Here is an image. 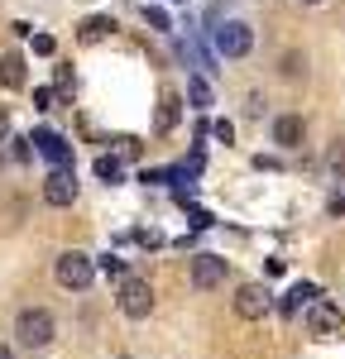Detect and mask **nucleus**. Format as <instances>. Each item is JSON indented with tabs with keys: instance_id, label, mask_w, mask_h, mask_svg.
<instances>
[{
	"instance_id": "nucleus-11",
	"label": "nucleus",
	"mask_w": 345,
	"mask_h": 359,
	"mask_svg": "<svg viewBox=\"0 0 345 359\" xmlns=\"http://www.w3.org/2000/svg\"><path fill=\"white\" fill-rule=\"evenodd\" d=\"M0 86H25V57L0 53Z\"/></svg>"
},
{
	"instance_id": "nucleus-21",
	"label": "nucleus",
	"mask_w": 345,
	"mask_h": 359,
	"mask_svg": "<svg viewBox=\"0 0 345 359\" xmlns=\"http://www.w3.org/2000/svg\"><path fill=\"white\" fill-rule=\"evenodd\" d=\"M34 106H39V111H48V106H53V91H48V86H39V91H34Z\"/></svg>"
},
{
	"instance_id": "nucleus-9",
	"label": "nucleus",
	"mask_w": 345,
	"mask_h": 359,
	"mask_svg": "<svg viewBox=\"0 0 345 359\" xmlns=\"http://www.w3.org/2000/svg\"><path fill=\"white\" fill-rule=\"evenodd\" d=\"M269 311V287H259V283H245L240 292H235V316H245V321H259Z\"/></svg>"
},
{
	"instance_id": "nucleus-19",
	"label": "nucleus",
	"mask_w": 345,
	"mask_h": 359,
	"mask_svg": "<svg viewBox=\"0 0 345 359\" xmlns=\"http://www.w3.org/2000/svg\"><path fill=\"white\" fill-rule=\"evenodd\" d=\"M101 273H106V278H120V283H125V264H120V259H101Z\"/></svg>"
},
{
	"instance_id": "nucleus-20",
	"label": "nucleus",
	"mask_w": 345,
	"mask_h": 359,
	"mask_svg": "<svg viewBox=\"0 0 345 359\" xmlns=\"http://www.w3.org/2000/svg\"><path fill=\"white\" fill-rule=\"evenodd\" d=\"M211 135L221 139V144H230V139H235V125H230V120H216V125H211Z\"/></svg>"
},
{
	"instance_id": "nucleus-23",
	"label": "nucleus",
	"mask_w": 345,
	"mask_h": 359,
	"mask_svg": "<svg viewBox=\"0 0 345 359\" xmlns=\"http://www.w3.org/2000/svg\"><path fill=\"white\" fill-rule=\"evenodd\" d=\"M10 135V111H5V106H0V139Z\"/></svg>"
},
{
	"instance_id": "nucleus-2",
	"label": "nucleus",
	"mask_w": 345,
	"mask_h": 359,
	"mask_svg": "<svg viewBox=\"0 0 345 359\" xmlns=\"http://www.w3.org/2000/svg\"><path fill=\"white\" fill-rule=\"evenodd\" d=\"M15 335H20V345H29V350H48L53 345V316L43 306H25L15 316Z\"/></svg>"
},
{
	"instance_id": "nucleus-16",
	"label": "nucleus",
	"mask_w": 345,
	"mask_h": 359,
	"mask_svg": "<svg viewBox=\"0 0 345 359\" xmlns=\"http://www.w3.org/2000/svg\"><path fill=\"white\" fill-rule=\"evenodd\" d=\"M96 177H101V182H120V158L101 154V158H96Z\"/></svg>"
},
{
	"instance_id": "nucleus-18",
	"label": "nucleus",
	"mask_w": 345,
	"mask_h": 359,
	"mask_svg": "<svg viewBox=\"0 0 345 359\" xmlns=\"http://www.w3.org/2000/svg\"><path fill=\"white\" fill-rule=\"evenodd\" d=\"M144 20L154 29H168V10H158V5H144Z\"/></svg>"
},
{
	"instance_id": "nucleus-26",
	"label": "nucleus",
	"mask_w": 345,
	"mask_h": 359,
	"mask_svg": "<svg viewBox=\"0 0 345 359\" xmlns=\"http://www.w3.org/2000/svg\"><path fill=\"white\" fill-rule=\"evenodd\" d=\"M302 5H321V0H302Z\"/></svg>"
},
{
	"instance_id": "nucleus-22",
	"label": "nucleus",
	"mask_w": 345,
	"mask_h": 359,
	"mask_svg": "<svg viewBox=\"0 0 345 359\" xmlns=\"http://www.w3.org/2000/svg\"><path fill=\"white\" fill-rule=\"evenodd\" d=\"M326 211H331V216H345V196H331V201H326Z\"/></svg>"
},
{
	"instance_id": "nucleus-17",
	"label": "nucleus",
	"mask_w": 345,
	"mask_h": 359,
	"mask_svg": "<svg viewBox=\"0 0 345 359\" xmlns=\"http://www.w3.org/2000/svg\"><path fill=\"white\" fill-rule=\"evenodd\" d=\"M302 72H307V57L288 53V57H283V77H302Z\"/></svg>"
},
{
	"instance_id": "nucleus-15",
	"label": "nucleus",
	"mask_w": 345,
	"mask_h": 359,
	"mask_svg": "<svg viewBox=\"0 0 345 359\" xmlns=\"http://www.w3.org/2000/svg\"><path fill=\"white\" fill-rule=\"evenodd\" d=\"M177 106H182V101H177V91H163V111H158V130H172V125H177Z\"/></svg>"
},
{
	"instance_id": "nucleus-3",
	"label": "nucleus",
	"mask_w": 345,
	"mask_h": 359,
	"mask_svg": "<svg viewBox=\"0 0 345 359\" xmlns=\"http://www.w3.org/2000/svg\"><path fill=\"white\" fill-rule=\"evenodd\" d=\"M211 43H216V53L221 57H245L255 48V25H245V20H226V25L211 29Z\"/></svg>"
},
{
	"instance_id": "nucleus-7",
	"label": "nucleus",
	"mask_w": 345,
	"mask_h": 359,
	"mask_svg": "<svg viewBox=\"0 0 345 359\" xmlns=\"http://www.w3.org/2000/svg\"><path fill=\"white\" fill-rule=\"evenodd\" d=\"M221 283H226V259H221V254H197V259H192V287L211 292V287H221Z\"/></svg>"
},
{
	"instance_id": "nucleus-24",
	"label": "nucleus",
	"mask_w": 345,
	"mask_h": 359,
	"mask_svg": "<svg viewBox=\"0 0 345 359\" xmlns=\"http://www.w3.org/2000/svg\"><path fill=\"white\" fill-rule=\"evenodd\" d=\"M0 359H15V355H10V350H5V345H0Z\"/></svg>"
},
{
	"instance_id": "nucleus-1",
	"label": "nucleus",
	"mask_w": 345,
	"mask_h": 359,
	"mask_svg": "<svg viewBox=\"0 0 345 359\" xmlns=\"http://www.w3.org/2000/svg\"><path fill=\"white\" fill-rule=\"evenodd\" d=\"M53 278L67 287V292H86L91 278H96V264H91V254H82V249H67V254H58Z\"/></svg>"
},
{
	"instance_id": "nucleus-4",
	"label": "nucleus",
	"mask_w": 345,
	"mask_h": 359,
	"mask_svg": "<svg viewBox=\"0 0 345 359\" xmlns=\"http://www.w3.org/2000/svg\"><path fill=\"white\" fill-rule=\"evenodd\" d=\"M307 331L316 335V340H336V335H345V316L336 302H312L307 306Z\"/></svg>"
},
{
	"instance_id": "nucleus-25",
	"label": "nucleus",
	"mask_w": 345,
	"mask_h": 359,
	"mask_svg": "<svg viewBox=\"0 0 345 359\" xmlns=\"http://www.w3.org/2000/svg\"><path fill=\"white\" fill-rule=\"evenodd\" d=\"M168 5H187V0H168Z\"/></svg>"
},
{
	"instance_id": "nucleus-14",
	"label": "nucleus",
	"mask_w": 345,
	"mask_h": 359,
	"mask_svg": "<svg viewBox=\"0 0 345 359\" xmlns=\"http://www.w3.org/2000/svg\"><path fill=\"white\" fill-rule=\"evenodd\" d=\"M312 302H316V287L312 283H297V287L283 297V311H297V306H312Z\"/></svg>"
},
{
	"instance_id": "nucleus-10",
	"label": "nucleus",
	"mask_w": 345,
	"mask_h": 359,
	"mask_svg": "<svg viewBox=\"0 0 345 359\" xmlns=\"http://www.w3.org/2000/svg\"><path fill=\"white\" fill-rule=\"evenodd\" d=\"M273 144L297 149V144H302V115H278V120H273Z\"/></svg>"
},
{
	"instance_id": "nucleus-8",
	"label": "nucleus",
	"mask_w": 345,
	"mask_h": 359,
	"mask_svg": "<svg viewBox=\"0 0 345 359\" xmlns=\"http://www.w3.org/2000/svg\"><path fill=\"white\" fill-rule=\"evenodd\" d=\"M29 139H34V149H39V154H43L53 168H72V144H67L62 135H53V130H39V135H29Z\"/></svg>"
},
{
	"instance_id": "nucleus-13",
	"label": "nucleus",
	"mask_w": 345,
	"mask_h": 359,
	"mask_svg": "<svg viewBox=\"0 0 345 359\" xmlns=\"http://www.w3.org/2000/svg\"><path fill=\"white\" fill-rule=\"evenodd\" d=\"M187 101H192V106H197V111H206V106H211V101H216V96H211V82H206V77H192V82H187Z\"/></svg>"
},
{
	"instance_id": "nucleus-5",
	"label": "nucleus",
	"mask_w": 345,
	"mask_h": 359,
	"mask_svg": "<svg viewBox=\"0 0 345 359\" xmlns=\"http://www.w3.org/2000/svg\"><path fill=\"white\" fill-rule=\"evenodd\" d=\"M120 311H125L130 321H144V316L154 311V287H149L144 278H125V283H120Z\"/></svg>"
},
{
	"instance_id": "nucleus-12",
	"label": "nucleus",
	"mask_w": 345,
	"mask_h": 359,
	"mask_svg": "<svg viewBox=\"0 0 345 359\" xmlns=\"http://www.w3.org/2000/svg\"><path fill=\"white\" fill-rule=\"evenodd\" d=\"M111 29H115V20H106V15H91V20L77 29V39H82V43H101Z\"/></svg>"
},
{
	"instance_id": "nucleus-6",
	"label": "nucleus",
	"mask_w": 345,
	"mask_h": 359,
	"mask_svg": "<svg viewBox=\"0 0 345 359\" xmlns=\"http://www.w3.org/2000/svg\"><path fill=\"white\" fill-rule=\"evenodd\" d=\"M43 201H48V206H72V201H77V177H72V168H53V172L43 177Z\"/></svg>"
}]
</instances>
